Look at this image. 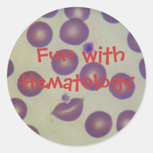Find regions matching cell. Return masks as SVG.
I'll use <instances>...</instances> for the list:
<instances>
[{
    "label": "cell",
    "mask_w": 153,
    "mask_h": 153,
    "mask_svg": "<svg viewBox=\"0 0 153 153\" xmlns=\"http://www.w3.org/2000/svg\"><path fill=\"white\" fill-rule=\"evenodd\" d=\"M89 36L87 25L82 20L73 19L65 22L60 30L61 40L67 44L79 46L87 41Z\"/></svg>",
    "instance_id": "7a4b0ae2"
},
{
    "label": "cell",
    "mask_w": 153,
    "mask_h": 153,
    "mask_svg": "<svg viewBox=\"0 0 153 153\" xmlns=\"http://www.w3.org/2000/svg\"><path fill=\"white\" fill-rule=\"evenodd\" d=\"M127 41H128V46L132 51H133L135 52L138 53H142L139 47L138 46V44L137 43L136 41L135 40L131 33H129V34H128V37H127Z\"/></svg>",
    "instance_id": "7c38bea8"
},
{
    "label": "cell",
    "mask_w": 153,
    "mask_h": 153,
    "mask_svg": "<svg viewBox=\"0 0 153 153\" xmlns=\"http://www.w3.org/2000/svg\"><path fill=\"white\" fill-rule=\"evenodd\" d=\"M113 126V121L109 114L97 111L89 115L86 120L85 128L91 137L101 138L110 133Z\"/></svg>",
    "instance_id": "3957f363"
},
{
    "label": "cell",
    "mask_w": 153,
    "mask_h": 153,
    "mask_svg": "<svg viewBox=\"0 0 153 153\" xmlns=\"http://www.w3.org/2000/svg\"><path fill=\"white\" fill-rule=\"evenodd\" d=\"M109 89L115 98L122 100L128 99L134 93L135 82L133 79L126 74H117L111 78Z\"/></svg>",
    "instance_id": "52a82bcc"
},
{
    "label": "cell",
    "mask_w": 153,
    "mask_h": 153,
    "mask_svg": "<svg viewBox=\"0 0 153 153\" xmlns=\"http://www.w3.org/2000/svg\"><path fill=\"white\" fill-rule=\"evenodd\" d=\"M136 112L133 110H125L120 114L117 120L116 129L117 132L122 130L133 118Z\"/></svg>",
    "instance_id": "30bf717a"
},
{
    "label": "cell",
    "mask_w": 153,
    "mask_h": 153,
    "mask_svg": "<svg viewBox=\"0 0 153 153\" xmlns=\"http://www.w3.org/2000/svg\"><path fill=\"white\" fill-rule=\"evenodd\" d=\"M84 107L83 98H73L69 103H61L56 106L52 115L64 122H72L82 115Z\"/></svg>",
    "instance_id": "ba28073f"
},
{
    "label": "cell",
    "mask_w": 153,
    "mask_h": 153,
    "mask_svg": "<svg viewBox=\"0 0 153 153\" xmlns=\"http://www.w3.org/2000/svg\"><path fill=\"white\" fill-rule=\"evenodd\" d=\"M90 12V9L82 7L67 8L64 9L65 15L70 20L78 19L83 22L85 21L89 18Z\"/></svg>",
    "instance_id": "9c48e42d"
},
{
    "label": "cell",
    "mask_w": 153,
    "mask_h": 153,
    "mask_svg": "<svg viewBox=\"0 0 153 153\" xmlns=\"http://www.w3.org/2000/svg\"><path fill=\"white\" fill-rule=\"evenodd\" d=\"M78 64V57L76 53L67 49L57 51L51 61L53 70L61 76H68L73 73Z\"/></svg>",
    "instance_id": "277c9868"
},
{
    "label": "cell",
    "mask_w": 153,
    "mask_h": 153,
    "mask_svg": "<svg viewBox=\"0 0 153 153\" xmlns=\"http://www.w3.org/2000/svg\"><path fill=\"white\" fill-rule=\"evenodd\" d=\"M16 110L22 119L24 120L26 117L28 108L26 103L18 98H13L11 99Z\"/></svg>",
    "instance_id": "8fae6325"
},
{
    "label": "cell",
    "mask_w": 153,
    "mask_h": 153,
    "mask_svg": "<svg viewBox=\"0 0 153 153\" xmlns=\"http://www.w3.org/2000/svg\"><path fill=\"white\" fill-rule=\"evenodd\" d=\"M46 81L41 76L34 71L22 74L19 78L17 87L20 93L27 97L38 95L45 88Z\"/></svg>",
    "instance_id": "5b68a950"
},
{
    "label": "cell",
    "mask_w": 153,
    "mask_h": 153,
    "mask_svg": "<svg viewBox=\"0 0 153 153\" xmlns=\"http://www.w3.org/2000/svg\"><path fill=\"white\" fill-rule=\"evenodd\" d=\"M102 15L103 16V18L106 20V21L110 23H119L117 20H116L112 17H111L110 16L108 15L107 14H104V13L102 12Z\"/></svg>",
    "instance_id": "4fadbf2b"
},
{
    "label": "cell",
    "mask_w": 153,
    "mask_h": 153,
    "mask_svg": "<svg viewBox=\"0 0 153 153\" xmlns=\"http://www.w3.org/2000/svg\"><path fill=\"white\" fill-rule=\"evenodd\" d=\"M53 37L52 28L47 23L36 22L31 25L27 32V39L34 47H46L51 43Z\"/></svg>",
    "instance_id": "8992f818"
},
{
    "label": "cell",
    "mask_w": 153,
    "mask_h": 153,
    "mask_svg": "<svg viewBox=\"0 0 153 153\" xmlns=\"http://www.w3.org/2000/svg\"><path fill=\"white\" fill-rule=\"evenodd\" d=\"M79 80L85 89L91 91H99L104 87L106 83V69L99 63H88L82 69Z\"/></svg>",
    "instance_id": "6da1fadb"
}]
</instances>
